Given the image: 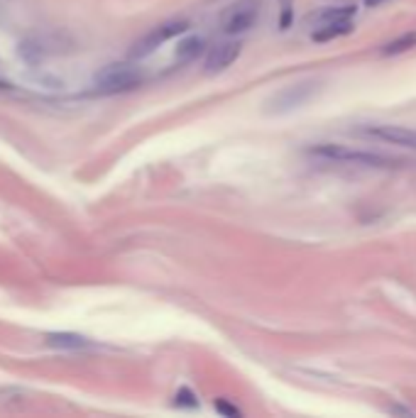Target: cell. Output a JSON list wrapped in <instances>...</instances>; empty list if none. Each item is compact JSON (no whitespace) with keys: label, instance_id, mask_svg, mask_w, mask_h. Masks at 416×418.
Wrapping results in <instances>:
<instances>
[{"label":"cell","instance_id":"obj_1","mask_svg":"<svg viewBox=\"0 0 416 418\" xmlns=\"http://www.w3.org/2000/svg\"><path fill=\"white\" fill-rule=\"evenodd\" d=\"M309 155L318 157V159L338 162V164L372 166V169H385V166L395 164L392 157L377 155V152H370V150H358V147H348V145H336V142H321V145L309 147Z\"/></svg>","mask_w":416,"mask_h":418},{"label":"cell","instance_id":"obj_2","mask_svg":"<svg viewBox=\"0 0 416 418\" xmlns=\"http://www.w3.org/2000/svg\"><path fill=\"white\" fill-rule=\"evenodd\" d=\"M358 15L355 6H340V8H328V10L318 12L316 25L311 30L313 42H331L338 37L353 32V20Z\"/></svg>","mask_w":416,"mask_h":418},{"label":"cell","instance_id":"obj_3","mask_svg":"<svg viewBox=\"0 0 416 418\" xmlns=\"http://www.w3.org/2000/svg\"><path fill=\"white\" fill-rule=\"evenodd\" d=\"M140 83H142V71L137 67H132V64H108L94 78L96 93H103V96L132 91Z\"/></svg>","mask_w":416,"mask_h":418},{"label":"cell","instance_id":"obj_4","mask_svg":"<svg viewBox=\"0 0 416 418\" xmlns=\"http://www.w3.org/2000/svg\"><path fill=\"white\" fill-rule=\"evenodd\" d=\"M318 81H299L284 86L281 91H277L270 101V113H291V110L302 108L318 93Z\"/></svg>","mask_w":416,"mask_h":418},{"label":"cell","instance_id":"obj_5","mask_svg":"<svg viewBox=\"0 0 416 418\" xmlns=\"http://www.w3.org/2000/svg\"><path fill=\"white\" fill-rule=\"evenodd\" d=\"M182 32H187V22L184 20H169V22H162V25L152 27L145 37L135 42V46L130 49V59H145L150 57L152 52H157L162 44H166L169 40L179 37Z\"/></svg>","mask_w":416,"mask_h":418},{"label":"cell","instance_id":"obj_6","mask_svg":"<svg viewBox=\"0 0 416 418\" xmlns=\"http://www.w3.org/2000/svg\"><path fill=\"white\" fill-rule=\"evenodd\" d=\"M260 0H238L235 6H230L220 17V27L225 35H243V32L252 30L255 22L260 20Z\"/></svg>","mask_w":416,"mask_h":418},{"label":"cell","instance_id":"obj_7","mask_svg":"<svg viewBox=\"0 0 416 418\" xmlns=\"http://www.w3.org/2000/svg\"><path fill=\"white\" fill-rule=\"evenodd\" d=\"M355 132L377 139V142H387V145L416 150V130L404 128V125H365V128L355 130Z\"/></svg>","mask_w":416,"mask_h":418},{"label":"cell","instance_id":"obj_8","mask_svg":"<svg viewBox=\"0 0 416 418\" xmlns=\"http://www.w3.org/2000/svg\"><path fill=\"white\" fill-rule=\"evenodd\" d=\"M240 52H243V46H240V42H218L216 46H211L206 54V62H203V69H206L208 73H218V71H225L228 67H233L235 59L240 57Z\"/></svg>","mask_w":416,"mask_h":418},{"label":"cell","instance_id":"obj_9","mask_svg":"<svg viewBox=\"0 0 416 418\" xmlns=\"http://www.w3.org/2000/svg\"><path fill=\"white\" fill-rule=\"evenodd\" d=\"M203 37L198 35H191V37H184L182 42H179L177 52H174V59H177L179 64H191L198 59V54L203 52Z\"/></svg>","mask_w":416,"mask_h":418},{"label":"cell","instance_id":"obj_10","mask_svg":"<svg viewBox=\"0 0 416 418\" xmlns=\"http://www.w3.org/2000/svg\"><path fill=\"white\" fill-rule=\"evenodd\" d=\"M47 342L52 347H62V350H83V347H89L86 338L73 336V333H49Z\"/></svg>","mask_w":416,"mask_h":418},{"label":"cell","instance_id":"obj_11","mask_svg":"<svg viewBox=\"0 0 416 418\" xmlns=\"http://www.w3.org/2000/svg\"><path fill=\"white\" fill-rule=\"evenodd\" d=\"M414 46H416V32H404V35H399L397 40L387 42V44L382 46V57H397V54L409 52Z\"/></svg>","mask_w":416,"mask_h":418},{"label":"cell","instance_id":"obj_12","mask_svg":"<svg viewBox=\"0 0 416 418\" xmlns=\"http://www.w3.org/2000/svg\"><path fill=\"white\" fill-rule=\"evenodd\" d=\"M281 6V17H279V27L286 30L291 25V15H294V0H279Z\"/></svg>","mask_w":416,"mask_h":418},{"label":"cell","instance_id":"obj_13","mask_svg":"<svg viewBox=\"0 0 416 418\" xmlns=\"http://www.w3.org/2000/svg\"><path fill=\"white\" fill-rule=\"evenodd\" d=\"M216 408H218V411H223V413H228V416H240V411H238V408H233V406H225L223 401H216Z\"/></svg>","mask_w":416,"mask_h":418},{"label":"cell","instance_id":"obj_14","mask_svg":"<svg viewBox=\"0 0 416 418\" xmlns=\"http://www.w3.org/2000/svg\"><path fill=\"white\" fill-rule=\"evenodd\" d=\"M365 8H382L387 6V3H392V0H363Z\"/></svg>","mask_w":416,"mask_h":418}]
</instances>
